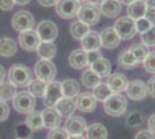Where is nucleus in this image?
<instances>
[{"mask_svg": "<svg viewBox=\"0 0 155 139\" xmlns=\"http://www.w3.org/2000/svg\"><path fill=\"white\" fill-rule=\"evenodd\" d=\"M103 102L105 114H108L109 116H112V117L122 116L127 109V100L120 93H112Z\"/></svg>", "mask_w": 155, "mask_h": 139, "instance_id": "obj_1", "label": "nucleus"}, {"mask_svg": "<svg viewBox=\"0 0 155 139\" xmlns=\"http://www.w3.org/2000/svg\"><path fill=\"white\" fill-rule=\"evenodd\" d=\"M31 79L30 68L23 64H14L8 71V81L15 87H27Z\"/></svg>", "mask_w": 155, "mask_h": 139, "instance_id": "obj_2", "label": "nucleus"}, {"mask_svg": "<svg viewBox=\"0 0 155 139\" xmlns=\"http://www.w3.org/2000/svg\"><path fill=\"white\" fill-rule=\"evenodd\" d=\"M13 107L20 114H30L35 110L36 98L32 96L28 91H22L15 94L13 98Z\"/></svg>", "mask_w": 155, "mask_h": 139, "instance_id": "obj_3", "label": "nucleus"}, {"mask_svg": "<svg viewBox=\"0 0 155 139\" xmlns=\"http://www.w3.org/2000/svg\"><path fill=\"white\" fill-rule=\"evenodd\" d=\"M34 73H35L37 79L42 80V81L48 84V82H50L54 79L56 73H57V68H56V65L52 63L51 60L41 59L35 64Z\"/></svg>", "mask_w": 155, "mask_h": 139, "instance_id": "obj_4", "label": "nucleus"}, {"mask_svg": "<svg viewBox=\"0 0 155 139\" xmlns=\"http://www.w3.org/2000/svg\"><path fill=\"white\" fill-rule=\"evenodd\" d=\"M78 18L81 22L88 26H95L100 22L101 19V11L93 4H84L81 5L78 12Z\"/></svg>", "mask_w": 155, "mask_h": 139, "instance_id": "obj_5", "label": "nucleus"}, {"mask_svg": "<svg viewBox=\"0 0 155 139\" xmlns=\"http://www.w3.org/2000/svg\"><path fill=\"white\" fill-rule=\"evenodd\" d=\"M114 28L122 40H131L137 34L136 21L130 16H120L119 19H117Z\"/></svg>", "mask_w": 155, "mask_h": 139, "instance_id": "obj_6", "label": "nucleus"}, {"mask_svg": "<svg viewBox=\"0 0 155 139\" xmlns=\"http://www.w3.org/2000/svg\"><path fill=\"white\" fill-rule=\"evenodd\" d=\"M35 25V18L28 11H19L12 18V26L16 31H25L32 29Z\"/></svg>", "mask_w": 155, "mask_h": 139, "instance_id": "obj_7", "label": "nucleus"}, {"mask_svg": "<svg viewBox=\"0 0 155 139\" xmlns=\"http://www.w3.org/2000/svg\"><path fill=\"white\" fill-rule=\"evenodd\" d=\"M36 31L39 40L43 42H53L58 37V27L51 20L41 21Z\"/></svg>", "mask_w": 155, "mask_h": 139, "instance_id": "obj_8", "label": "nucleus"}, {"mask_svg": "<svg viewBox=\"0 0 155 139\" xmlns=\"http://www.w3.org/2000/svg\"><path fill=\"white\" fill-rule=\"evenodd\" d=\"M63 95V89H61V82L52 80L46 84L45 93H44V104L46 107H54V104L61 99Z\"/></svg>", "mask_w": 155, "mask_h": 139, "instance_id": "obj_9", "label": "nucleus"}, {"mask_svg": "<svg viewBox=\"0 0 155 139\" xmlns=\"http://www.w3.org/2000/svg\"><path fill=\"white\" fill-rule=\"evenodd\" d=\"M80 2L78 0H58L56 5L57 14L61 19H73L78 15Z\"/></svg>", "mask_w": 155, "mask_h": 139, "instance_id": "obj_10", "label": "nucleus"}, {"mask_svg": "<svg viewBox=\"0 0 155 139\" xmlns=\"http://www.w3.org/2000/svg\"><path fill=\"white\" fill-rule=\"evenodd\" d=\"M39 42L41 40H39L36 30L29 29V30H25V31H20L19 44L25 51H28V52L35 51L36 48L38 46Z\"/></svg>", "mask_w": 155, "mask_h": 139, "instance_id": "obj_11", "label": "nucleus"}, {"mask_svg": "<svg viewBox=\"0 0 155 139\" xmlns=\"http://www.w3.org/2000/svg\"><path fill=\"white\" fill-rule=\"evenodd\" d=\"M126 95L127 98H130V100H133V101H140L143 100L147 94V84H145L141 80H133V81H130L126 87Z\"/></svg>", "mask_w": 155, "mask_h": 139, "instance_id": "obj_12", "label": "nucleus"}, {"mask_svg": "<svg viewBox=\"0 0 155 139\" xmlns=\"http://www.w3.org/2000/svg\"><path fill=\"white\" fill-rule=\"evenodd\" d=\"M97 100L93 93H79L75 96V106L82 113H91L95 110Z\"/></svg>", "mask_w": 155, "mask_h": 139, "instance_id": "obj_13", "label": "nucleus"}, {"mask_svg": "<svg viewBox=\"0 0 155 139\" xmlns=\"http://www.w3.org/2000/svg\"><path fill=\"white\" fill-rule=\"evenodd\" d=\"M87 129V123L86 119L81 116H71L67 117L65 122V130L67 131L68 134L72 136H79V134H84Z\"/></svg>", "mask_w": 155, "mask_h": 139, "instance_id": "obj_14", "label": "nucleus"}, {"mask_svg": "<svg viewBox=\"0 0 155 139\" xmlns=\"http://www.w3.org/2000/svg\"><path fill=\"white\" fill-rule=\"evenodd\" d=\"M101 36V42H102V46L105 49H115L120 44V36L118 35L115 28L112 27H107L102 29V31L100 33Z\"/></svg>", "mask_w": 155, "mask_h": 139, "instance_id": "obj_15", "label": "nucleus"}, {"mask_svg": "<svg viewBox=\"0 0 155 139\" xmlns=\"http://www.w3.org/2000/svg\"><path fill=\"white\" fill-rule=\"evenodd\" d=\"M41 114H42V118H43V125L46 129L51 130L54 127H58L61 122V116L54 107H46Z\"/></svg>", "mask_w": 155, "mask_h": 139, "instance_id": "obj_16", "label": "nucleus"}, {"mask_svg": "<svg viewBox=\"0 0 155 139\" xmlns=\"http://www.w3.org/2000/svg\"><path fill=\"white\" fill-rule=\"evenodd\" d=\"M81 46L84 51H95L100 50L102 46L101 36L97 31H89L81 38Z\"/></svg>", "mask_w": 155, "mask_h": 139, "instance_id": "obj_17", "label": "nucleus"}, {"mask_svg": "<svg viewBox=\"0 0 155 139\" xmlns=\"http://www.w3.org/2000/svg\"><path fill=\"white\" fill-rule=\"evenodd\" d=\"M129 84L127 78L123 73H112L108 77V82L107 85L109 86L112 93H122L126 89Z\"/></svg>", "mask_w": 155, "mask_h": 139, "instance_id": "obj_18", "label": "nucleus"}, {"mask_svg": "<svg viewBox=\"0 0 155 139\" xmlns=\"http://www.w3.org/2000/svg\"><path fill=\"white\" fill-rule=\"evenodd\" d=\"M68 63H70L71 67H73L74 70H82L84 67L88 65L87 51H84V49L73 50L68 56Z\"/></svg>", "mask_w": 155, "mask_h": 139, "instance_id": "obj_19", "label": "nucleus"}, {"mask_svg": "<svg viewBox=\"0 0 155 139\" xmlns=\"http://www.w3.org/2000/svg\"><path fill=\"white\" fill-rule=\"evenodd\" d=\"M54 108L60 114V116L66 117V118L73 116L75 114V110H77V106H75V102L73 101V99H71V98H65V96H63L54 104Z\"/></svg>", "mask_w": 155, "mask_h": 139, "instance_id": "obj_20", "label": "nucleus"}, {"mask_svg": "<svg viewBox=\"0 0 155 139\" xmlns=\"http://www.w3.org/2000/svg\"><path fill=\"white\" fill-rule=\"evenodd\" d=\"M91 68L96 73L100 78H105V77H109L111 74L112 66H111L110 60L102 56L97 60H95L94 63H91Z\"/></svg>", "mask_w": 155, "mask_h": 139, "instance_id": "obj_21", "label": "nucleus"}, {"mask_svg": "<svg viewBox=\"0 0 155 139\" xmlns=\"http://www.w3.org/2000/svg\"><path fill=\"white\" fill-rule=\"evenodd\" d=\"M101 14L105 18H116L122 11V4L119 0H104L101 4Z\"/></svg>", "mask_w": 155, "mask_h": 139, "instance_id": "obj_22", "label": "nucleus"}, {"mask_svg": "<svg viewBox=\"0 0 155 139\" xmlns=\"http://www.w3.org/2000/svg\"><path fill=\"white\" fill-rule=\"evenodd\" d=\"M36 52L41 59L51 60L57 55V46L53 42H39L38 46L36 48Z\"/></svg>", "mask_w": 155, "mask_h": 139, "instance_id": "obj_23", "label": "nucleus"}, {"mask_svg": "<svg viewBox=\"0 0 155 139\" xmlns=\"http://www.w3.org/2000/svg\"><path fill=\"white\" fill-rule=\"evenodd\" d=\"M146 12H147L146 1H143V0H134L133 2L127 5V16H130L134 21L145 18Z\"/></svg>", "mask_w": 155, "mask_h": 139, "instance_id": "obj_24", "label": "nucleus"}, {"mask_svg": "<svg viewBox=\"0 0 155 139\" xmlns=\"http://www.w3.org/2000/svg\"><path fill=\"white\" fill-rule=\"evenodd\" d=\"M87 139H108V130L101 123H93L86 129Z\"/></svg>", "mask_w": 155, "mask_h": 139, "instance_id": "obj_25", "label": "nucleus"}, {"mask_svg": "<svg viewBox=\"0 0 155 139\" xmlns=\"http://www.w3.org/2000/svg\"><path fill=\"white\" fill-rule=\"evenodd\" d=\"M18 51L16 42L11 37L0 38V56L1 57H12Z\"/></svg>", "mask_w": 155, "mask_h": 139, "instance_id": "obj_26", "label": "nucleus"}, {"mask_svg": "<svg viewBox=\"0 0 155 139\" xmlns=\"http://www.w3.org/2000/svg\"><path fill=\"white\" fill-rule=\"evenodd\" d=\"M61 89H63V95L65 98H75L80 93V85L78 84L77 80L74 79H65L61 82Z\"/></svg>", "mask_w": 155, "mask_h": 139, "instance_id": "obj_27", "label": "nucleus"}, {"mask_svg": "<svg viewBox=\"0 0 155 139\" xmlns=\"http://www.w3.org/2000/svg\"><path fill=\"white\" fill-rule=\"evenodd\" d=\"M118 64L124 68H132L139 65L138 60L134 58V56L130 51V49H125L118 56Z\"/></svg>", "mask_w": 155, "mask_h": 139, "instance_id": "obj_28", "label": "nucleus"}, {"mask_svg": "<svg viewBox=\"0 0 155 139\" xmlns=\"http://www.w3.org/2000/svg\"><path fill=\"white\" fill-rule=\"evenodd\" d=\"M28 92L31 94L32 96L35 98H43L44 96V93H45L46 88V82L42 81L39 79H31V81L28 84Z\"/></svg>", "mask_w": 155, "mask_h": 139, "instance_id": "obj_29", "label": "nucleus"}, {"mask_svg": "<svg viewBox=\"0 0 155 139\" xmlns=\"http://www.w3.org/2000/svg\"><path fill=\"white\" fill-rule=\"evenodd\" d=\"M81 81H82L84 87L94 88V87L97 86L101 82V78L89 67V68H87V70L84 71L82 75H81Z\"/></svg>", "mask_w": 155, "mask_h": 139, "instance_id": "obj_30", "label": "nucleus"}, {"mask_svg": "<svg viewBox=\"0 0 155 139\" xmlns=\"http://www.w3.org/2000/svg\"><path fill=\"white\" fill-rule=\"evenodd\" d=\"M70 31H71V35L73 38L81 40L86 34L91 31V29H89L88 25H86V23H84V22H81V21L79 20L72 23L71 28H70Z\"/></svg>", "mask_w": 155, "mask_h": 139, "instance_id": "obj_31", "label": "nucleus"}, {"mask_svg": "<svg viewBox=\"0 0 155 139\" xmlns=\"http://www.w3.org/2000/svg\"><path fill=\"white\" fill-rule=\"evenodd\" d=\"M26 124L32 131H37V130H41L42 127H44L43 125V118H42V114L38 113V111H32V113L28 114L26 118Z\"/></svg>", "mask_w": 155, "mask_h": 139, "instance_id": "obj_32", "label": "nucleus"}, {"mask_svg": "<svg viewBox=\"0 0 155 139\" xmlns=\"http://www.w3.org/2000/svg\"><path fill=\"white\" fill-rule=\"evenodd\" d=\"M15 94H16V87L12 85L9 81L0 84V100L2 101L13 100Z\"/></svg>", "mask_w": 155, "mask_h": 139, "instance_id": "obj_33", "label": "nucleus"}, {"mask_svg": "<svg viewBox=\"0 0 155 139\" xmlns=\"http://www.w3.org/2000/svg\"><path fill=\"white\" fill-rule=\"evenodd\" d=\"M130 51L132 52V55L134 56V58L138 60V63L140 64L143 61V59L146 58L147 53H148V46H146L145 44H140V43H137L133 45L130 46Z\"/></svg>", "mask_w": 155, "mask_h": 139, "instance_id": "obj_34", "label": "nucleus"}, {"mask_svg": "<svg viewBox=\"0 0 155 139\" xmlns=\"http://www.w3.org/2000/svg\"><path fill=\"white\" fill-rule=\"evenodd\" d=\"M93 94L96 98L97 101H104V100H107L112 94V92H111V89H110L107 84L100 82L97 86L93 88Z\"/></svg>", "mask_w": 155, "mask_h": 139, "instance_id": "obj_35", "label": "nucleus"}, {"mask_svg": "<svg viewBox=\"0 0 155 139\" xmlns=\"http://www.w3.org/2000/svg\"><path fill=\"white\" fill-rule=\"evenodd\" d=\"M142 44L146 46H155V25L149 28L147 31L140 34Z\"/></svg>", "mask_w": 155, "mask_h": 139, "instance_id": "obj_36", "label": "nucleus"}, {"mask_svg": "<svg viewBox=\"0 0 155 139\" xmlns=\"http://www.w3.org/2000/svg\"><path fill=\"white\" fill-rule=\"evenodd\" d=\"M143 67L148 73L155 74V51H150L147 53L146 58L143 59Z\"/></svg>", "mask_w": 155, "mask_h": 139, "instance_id": "obj_37", "label": "nucleus"}, {"mask_svg": "<svg viewBox=\"0 0 155 139\" xmlns=\"http://www.w3.org/2000/svg\"><path fill=\"white\" fill-rule=\"evenodd\" d=\"M15 132H16L18 138L22 139H30L32 136V130L27 125L26 123H22V124H19V125L16 126Z\"/></svg>", "mask_w": 155, "mask_h": 139, "instance_id": "obj_38", "label": "nucleus"}, {"mask_svg": "<svg viewBox=\"0 0 155 139\" xmlns=\"http://www.w3.org/2000/svg\"><path fill=\"white\" fill-rule=\"evenodd\" d=\"M70 134L65 129H60V127H54L51 129L50 132L48 133L46 139H68Z\"/></svg>", "mask_w": 155, "mask_h": 139, "instance_id": "obj_39", "label": "nucleus"}, {"mask_svg": "<svg viewBox=\"0 0 155 139\" xmlns=\"http://www.w3.org/2000/svg\"><path fill=\"white\" fill-rule=\"evenodd\" d=\"M142 121H143V117H142L141 114L138 113V111H133L126 117V124L129 126L134 127V126L140 125L142 123Z\"/></svg>", "mask_w": 155, "mask_h": 139, "instance_id": "obj_40", "label": "nucleus"}, {"mask_svg": "<svg viewBox=\"0 0 155 139\" xmlns=\"http://www.w3.org/2000/svg\"><path fill=\"white\" fill-rule=\"evenodd\" d=\"M152 26H153V23L147 18H141V19L136 20V29H137V33L139 34L147 31Z\"/></svg>", "mask_w": 155, "mask_h": 139, "instance_id": "obj_41", "label": "nucleus"}, {"mask_svg": "<svg viewBox=\"0 0 155 139\" xmlns=\"http://www.w3.org/2000/svg\"><path fill=\"white\" fill-rule=\"evenodd\" d=\"M9 106L6 103V101L0 100V122H5L9 116Z\"/></svg>", "mask_w": 155, "mask_h": 139, "instance_id": "obj_42", "label": "nucleus"}, {"mask_svg": "<svg viewBox=\"0 0 155 139\" xmlns=\"http://www.w3.org/2000/svg\"><path fill=\"white\" fill-rule=\"evenodd\" d=\"M134 139H155V136L154 133L150 132L148 129H146V130H141V131L137 133Z\"/></svg>", "mask_w": 155, "mask_h": 139, "instance_id": "obj_43", "label": "nucleus"}, {"mask_svg": "<svg viewBox=\"0 0 155 139\" xmlns=\"http://www.w3.org/2000/svg\"><path fill=\"white\" fill-rule=\"evenodd\" d=\"M100 57H102L101 52L98 50L95 51H87V59H88V65H91V63H94L95 60H97Z\"/></svg>", "mask_w": 155, "mask_h": 139, "instance_id": "obj_44", "label": "nucleus"}, {"mask_svg": "<svg viewBox=\"0 0 155 139\" xmlns=\"http://www.w3.org/2000/svg\"><path fill=\"white\" fill-rule=\"evenodd\" d=\"M14 5H15V2H14V0H0V9L1 11H11V9H13Z\"/></svg>", "mask_w": 155, "mask_h": 139, "instance_id": "obj_45", "label": "nucleus"}, {"mask_svg": "<svg viewBox=\"0 0 155 139\" xmlns=\"http://www.w3.org/2000/svg\"><path fill=\"white\" fill-rule=\"evenodd\" d=\"M147 91L150 96L155 98V75L149 79L148 84H147Z\"/></svg>", "mask_w": 155, "mask_h": 139, "instance_id": "obj_46", "label": "nucleus"}, {"mask_svg": "<svg viewBox=\"0 0 155 139\" xmlns=\"http://www.w3.org/2000/svg\"><path fill=\"white\" fill-rule=\"evenodd\" d=\"M41 6L43 7H51V6H56L58 0H37Z\"/></svg>", "mask_w": 155, "mask_h": 139, "instance_id": "obj_47", "label": "nucleus"}, {"mask_svg": "<svg viewBox=\"0 0 155 139\" xmlns=\"http://www.w3.org/2000/svg\"><path fill=\"white\" fill-rule=\"evenodd\" d=\"M147 125H148L149 131L155 134V114H153V115L149 116L148 122H147Z\"/></svg>", "mask_w": 155, "mask_h": 139, "instance_id": "obj_48", "label": "nucleus"}, {"mask_svg": "<svg viewBox=\"0 0 155 139\" xmlns=\"http://www.w3.org/2000/svg\"><path fill=\"white\" fill-rule=\"evenodd\" d=\"M146 8H147V12L149 13H155V0H147Z\"/></svg>", "mask_w": 155, "mask_h": 139, "instance_id": "obj_49", "label": "nucleus"}, {"mask_svg": "<svg viewBox=\"0 0 155 139\" xmlns=\"http://www.w3.org/2000/svg\"><path fill=\"white\" fill-rule=\"evenodd\" d=\"M145 18H147L153 25L155 23V13H149V12H146V15H145Z\"/></svg>", "mask_w": 155, "mask_h": 139, "instance_id": "obj_50", "label": "nucleus"}, {"mask_svg": "<svg viewBox=\"0 0 155 139\" xmlns=\"http://www.w3.org/2000/svg\"><path fill=\"white\" fill-rule=\"evenodd\" d=\"M5 77H6V72H5V68L2 65H0V84L1 82H4V79H5Z\"/></svg>", "mask_w": 155, "mask_h": 139, "instance_id": "obj_51", "label": "nucleus"}, {"mask_svg": "<svg viewBox=\"0 0 155 139\" xmlns=\"http://www.w3.org/2000/svg\"><path fill=\"white\" fill-rule=\"evenodd\" d=\"M31 0H14V2L19 6H25V5H28Z\"/></svg>", "mask_w": 155, "mask_h": 139, "instance_id": "obj_52", "label": "nucleus"}, {"mask_svg": "<svg viewBox=\"0 0 155 139\" xmlns=\"http://www.w3.org/2000/svg\"><path fill=\"white\" fill-rule=\"evenodd\" d=\"M68 139H86V138H84L82 134H79V136H72V134H70Z\"/></svg>", "mask_w": 155, "mask_h": 139, "instance_id": "obj_53", "label": "nucleus"}, {"mask_svg": "<svg viewBox=\"0 0 155 139\" xmlns=\"http://www.w3.org/2000/svg\"><path fill=\"white\" fill-rule=\"evenodd\" d=\"M104 0H89V2L93 4V5H101Z\"/></svg>", "mask_w": 155, "mask_h": 139, "instance_id": "obj_54", "label": "nucleus"}, {"mask_svg": "<svg viewBox=\"0 0 155 139\" xmlns=\"http://www.w3.org/2000/svg\"><path fill=\"white\" fill-rule=\"evenodd\" d=\"M119 1H120V4H122V5H130V4H131V2H133L134 0H119Z\"/></svg>", "mask_w": 155, "mask_h": 139, "instance_id": "obj_55", "label": "nucleus"}, {"mask_svg": "<svg viewBox=\"0 0 155 139\" xmlns=\"http://www.w3.org/2000/svg\"><path fill=\"white\" fill-rule=\"evenodd\" d=\"M78 1H79V2H80V1H86V0H78Z\"/></svg>", "mask_w": 155, "mask_h": 139, "instance_id": "obj_56", "label": "nucleus"}, {"mask_svg": "<svg viewBox=\"0 0 155 139\" xmlns=\"http://www.w3.org/2000/svg\"><path fill=\"white\" fill-rule=\"evenodd\" d=\"M16 139H22V138H16Z\"/></svg>", "mask_w": 155, "mask_h": 139, "instance_id": "obj_57", "label": "nucleus"}]
</instances>
